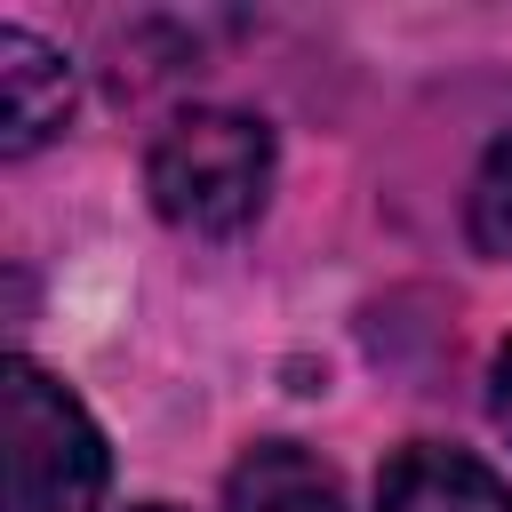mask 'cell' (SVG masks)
<instances>
[{
    "instance_id": "5",
    "label": "cell",
    "mask_w": 512,
    "mask_h": 512,
    "mask_svg": "<svg viewBox=\"0 0 512 512\" xmlns=\"http://www.w3.org/2000/svg\"><path fill=\"white\" fill-rule=\"evenodd\" d=\"M224 512H344V488L320 456H304L296 440H264L232 464L224 480Z\"/></svg>"
},
{
    "instance_id": "8",
    "label": "cell",
    "mask_w": 512,
    "mask_h": 512,
    "mask_svg": "<svg viewBox=\"0 0 512 512\" xmlns=\"http://www.w3.org/2000/svg\"><path fill=\"white\" fill-rule=\"evenodd\" d=\"M136 512H176V504H136Z\"/></svg>"
},
{
    "instance_id": "4",
    "label": "cell",
    "mask_w": 512,
    "mask_h": 512,
    "mask_svg": "<svg viewBox=\"0 0 512 512\" xmlns=\"http://www.w3.org/2000/svg\"><path fill=\"white\" fill-rule=\"evenodd\" d=\"M376 512H512V488L464 448H400L376 480Z\"/></svg>"
},
{
    "instance_id": "3",
    "label": "cell",
    "mask_w": 512,
    "mask_h": 512,
    "mask_svg": "<svg viewBox=\"0 0 512 512\" xmlns=\"http://www.w3.org/2000/svg\"><path fill=\"white\" fill-rule=\"evenodd\" d=\"M64 112H72V64L24 24H0V152L48 144Z\"/></svg>"
},
{
    "instance_id": "7",
    "label": "cell",
    "mask_w": 512,
    "mask_h": 512,
    "mask_svg": "<svg viewBox=\"0 0 512 512\" xmlns=\"http://www.w3.org/2000/svg\"><path fill=\"white\" fill-rule=\"evenodd\" d=\"M488 416L512 432V336H504V352H496V376H488Z\"/></svg>"
},
{
    "instance_id": "1",
    "label": "cell",
    "mask_w": 512,
    "mask_h": 512,
    "mask_svg": "<svg viewBox=\"0 0 512 512\" xmlns=\"http://www.w3.org/2000/svg\"><path fill=\"white\" fill-rule=\"evenodd\" d=\"M144 184H152V208L184 232H240L256 208H264V184H272V128L256 112H224V104H200V112H176L144 160Z\"/></svg>"
},
{
    "instance_id": "6",
    "label": "cell",
    "mask_w": 512,
    "mask_h": 512,
    "mask_svg": "<svg viewBox=\"0 0 512 512\" xmlns=\"http://www.w3.org/2000/svg\"><path fill=\"white\" fill-rule=\"evenodd\" d=\"M472 248L512 256V136H496L480 176H472Z\"/></svg>"
},
{
    "instance_id": "2",
    "label": "cell",
    "mask_w": 512,
    "mask_h": 512,
    "mask_svg": "<svg viewBox=\"0 0 512 512\" xmlns=\"http://www.w3.org/2000/svg\"><path fill=\"white\" fill-rule=\"evenodd\" d=\"M0 440H8V512H96L104 432L24 352L0 368Z\"/></svg>"
}]
</instances>
